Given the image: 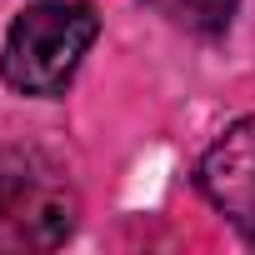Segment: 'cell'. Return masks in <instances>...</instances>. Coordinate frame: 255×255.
I'll list each match as a JSON object with an SVG mask.
<instances>
[{
  "label": "cell",
  "mask_w": 255,
  "mask_h": 255,
  "mask_svg": "<svg viewBox=\"0 0 255 255\" xmlns=\"http://www.w3.org/2000/svg\"><path fill=\"white\" fill-rule=\"evenodd\" d=\"M100 20L90 5L70 0H45L10 20L5 50H0V75L20 95H60L70 75L80 70L85 50L95 45Z\"/></svg>",
  "instance_id": "6da1fadb"
},
{
  "label": "cell",
  "mask_w": 255,
  "mask_h": 255,
  "mask_svg": "<svg viewBox=\"0 0 255 255\" xmlns=\"http://www.w3.org/2000/svg\"><path fill=\"white\" fill-rule=\"evenodd\" d=\"M75 215L80 195L45 150H0V250H50L75 230Z\"/></svg>",
  "instance_id": "7a4b0ae2"
},
{
  "label": "cell",
  "mask_w": 255,
  "mask_h": 255,
  "mask_svg": "<svg viewBox=\"0 0 255 255\" xmlns=\"http://www.w3.org/2000/svg\"><path fill=\"white\" fill-rule=\"evenodd\" d=\"M200 195L240 230L255 235V115L225 125V135L200 155Z\"/></svg>",
  "instance_id": "3957f363"
},
{
  "label": "cell",
  "mask_w": 255,
  "mask_h": 255,
  "mask_svg": "<svg viewBox=\"0 0 255 255\" xmlns=\"http://www.w3.org/2000/svg\"><path fill=\"white\" fill-rule=\"evenodd\" d=\"M150 5L190 35H225L240 0H150Z\"/></svg>",
  "instance_id": "277c9868"
}]
</instances>
